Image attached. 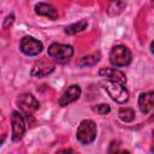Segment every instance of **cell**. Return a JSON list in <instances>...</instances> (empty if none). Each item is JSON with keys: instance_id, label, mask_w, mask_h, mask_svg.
Segmentation results:
<instances>
[{"instance_id": "obj_3", "label": "cell", "mask_w": 154, "mask_h": 154, "mask_svg": "<svg viewBox=\"0 0 154 154\" xmlns=\"http://www.w3.org/2000/svg\"><path fill=\"white\" fill-rule=\"evenodd\" d=\"M95 137H96V124L90 119L83 120L77 129V140L82 144H89L95 140Z\"/></svg>"}, {"instance_id": "obj_20", "label": "cell", "mask_w": 154, "mask_h": 154, "mask_svg": "<svg viewBox=\"0 0 154 154\" xmlns=\"http://www.w3.org/2000/svg\"><path fill=\"white\" fill-rule=\"evenodd\" d=\"M150 49H152V52L154 53V41L152 42V45H150Z\"/></svg>"}, {"instance_id": "obj_9", "label": "cell", "mask_w": 154, "mask_h": 154, "mask_svg": "<svg viewBox=\"0 0 154 154\" xmlns=\"http://www.w3.org/2000/svg\"><path fill=\"white\" fill-rule=\"evenodd\" d=\"M81 95V88L76 84H72L67 88V90L63 94V96L59 99V105L60 106H67L69 103L76 101Z\"/></svg>"}, {"instance_id": "obj_8", "label": "cell", "mask_w": 154, "mask_h": 154, "mask_svg": "<svg viewBox=\"0 0 154 154\" xmlns=\"http://www.w3.org/2000/svg\"><path fill=\"white\" fill-rule=\"evenodd\" d=\"M100 76L102 77H106L108 81H112V82H117V83H120V84H124L126 82V77L125 75L117 70V69H112V67H102L100 71H99Z\"/></svg>"}, {"instance_id": "obj_13", "label": "cell", "mask_w": 154, "mask_h": 154, "mask_svg": "<svg viewBox=\"0 0 154 154\" xmlns=\"http://www.w3.org/2000/svg\"><path fill=\"white\" fill-rule=\"evenodd\" d=\"M87 28V20H79L75 24H71L69 25L66 29H65V32L69 34V35H73V34H77L82 30H84Z\"/></svg>"}, {"instance_id": "obj_1", "label": "cell", "mask_w": 154, "mask_h": 154, "mask_svg": "<svg viewBox=\"0 0 154 154\" xmlns=\"http://www.w3.org/2000/svg\"><path fill=\"white\" fill-rule=\"evenodd\" d=\"M132 60V54L130 49L123 45L114 46L109 53V61L116 67L128 66Z\"/></svg>"}, {"instance_id": "obj_19", "label": "cell", "mask_w": 154, "mask_h": 154, "mask_svg": "<svg viewBox=\"0 0 154 154\" xmlns=\"http://www.w3.org/2000/svg\"><path fill=\"white\" fill-rule=\"evenodd\" d=\"M152 152H154V130H153V141H152Z\"/></svg>"}, {"instance_id": "obj_15", "label": "cell", "mask_w": 154, "mask_h": 154, "mask_svg": "<svg viewBox=\"0 0 154 154\" xmlns=\"http://www.w3.org/2000/svg\"><path fill=\"white\" fill-rule=\"evenodd\" d=\"M99 60H100V54L99 53H94V54H89V55L83 57L81 59V61H79V65L81 66H93Z\"/></svg>"}, {"instance_id": "obj_7", "label": "cell", "mask_w": 154, "mask_h": 154, "mask_svg": "<svg viewBox=\"0 0 154 154\" xmlns=\"http://www.w3.org/2000/svg\"><path fill=\"white\" fill-rule=\"evenodd\" d=\"M54 67H55V65L51 60L41 59V60L35 63V65L31 70V75L37 76V77H43V76H47V75L52 73L54 71Z\"/></svg>"}, {"instance_id": "obj_17", "label": "cell", "mask_w": 154, "mask_h": 154, "mask_svg": "<svg viewBox=\"0 0 154 154\" xmlns=\"http://www.w3.org/2000/svg\"><path fill=\"white\" fill-rule=\"evenodd\" d=\"M57 154H78L77 152H75L73 149L71 148H64V149H60L57 152Z\"/></svg>"}, {"instance_id": "obj_6", "label": "cell", "mask_w": 154, "mask_h": 154, "mask_svg": "<svg viewBox=\"0 0 154 154\" xmlns=\"http://www.w3.org/2000/svg\"><path fill=\"white\" fill-rule=\"evenodd\" d=\"M11 123H12V141L17 142V141L22 140V137L25 132L24 118L19 112L14 111V112H12V116H11Z\"/></svg>"}, {"instance_id": "obj_14", "label": "cell", "mask_w": 154, "mask_h": 154, "mask_svg": "<svg viewBox=\"0 0 154 154\" xmlns=\"http://www.w3.org/2000/svg\"><path fill=\"white\" fill-rule=\"evenodd\" d=\"M119 118L125 123H130L135 119V111L132 108H129V107L120 108L119 109Z\"/></svg>"}, {"instance_id": "obj_4", "label": "cell", "mask_w": 154, "mask_h": 154, "mask_svg": "<svg viewBox=\"0 0 154 154\" xmlns=\"http://www.w3.org/2000/svg\"><path fill=\"white\" fill-rule=\"evenodd\" d=\"M103 88L108 93L111 99L114 100L118 103H125L129 100V93L123 87V84H120V83L107 81V82L103 83Z\"/></svg>"}, {"instance_id": "obj_2", "label": "cell", "mask_w": 154, "mask_h": 154, "mask_svg": "<svg viewBox=\"0 0 154 154\" xmlns=\"http://www.w3.org/2000/svg\"><path fill=\"white\" fill-rule=\"evenodd\" d=\"M48 55L54 60L60 64L67 63L71 57L73 55V48L70 45H64V43H52L48 47Z\"/></svg>"}, {"instance_id": "obj_5", "label": "cell", "mask_w": 154, "mask_h": 154, "mask_svg": "<svg viewBox=\"0 0 154 154\" xmlns=\"http://www.w3.org/2000/svg\"><path fill=\"white\" fill-rule=\"evenodd\" d=\"M19 48L24 54L34 57V55H37L38 53L42 52L43 46L38 40H35L34 37H30V36H25L20 40Z\"/></svg>"}, {"instance_id": "obj_10", "label": "cell", "mask_w": 154, "mask_h": 154, "mask_svg": "<svg viewBox=\"0 0 154 154\" xmlns=\"http://www.w3.org/2000/svg\"><path fill=\"white\" fill-rule=\"evenodd\" d=\"M18 105L19 107L25 112H32L36 111L40 106L38 101L31 95V94H22L18 97Z\"/></svg>"}, {"instance_id": "obj_16", "label": "cell", "mask_w": 154, "mask_h": 154, "mask_svg": "<svg viewBox=\"0 0 154 154\" xmlns=\"http://www.w3.org/2000/svg\"><path fill=\"white\" fill-rule=\"evenodd\" d=\"M94 109H95L97 113H100V114H107V113H109L111 107H109V105H107V103H101V105H97L96 107H94Z\"/></svg>"}, {"instance_id": "obj_12", "label": "cell", "mask_w": 154, "mask_h": 154, "mask_svg": "<svg viewBox=\"0 0 154 154\" xmlns=\"http://www.w3.org/2000/svg\"><path fill=\"white\" fill-rule=\"evenodd\" d=\"M35 12L37 14H40V16H45V17H48L51 19H57L58 18L57 8L53 5L47 4V2H38V4H36Z\"/></svg>"}, {"instance_id": "obj_11", "label": "cell", "mask_w": 154, "mask_h": 154, "mask_svg": "<svg viewBox=\"0 0 154 154\" xmlns=\"http://www.w3.org/2000/svg\"><path fill=\"white\" fill-rule=\"evenodd\" d=\"M138 106L142 113L147 114L154 107V91H146L142 93L138 97Z\"/></svg>"}, {"instance_id": "obj_18", "label": "cell", "mask_w": 154, "mask_h": 154, "mask_svg": "<svg viewBox=\"0 0 154 154\" xmlns=\"http://www.w3.org/2000/svg\"><path fill=\"white\" fill-rule=\"evenodd\" d=\"M111 154H130V153L125 149H116V150L111 152Z\"/></svg>"}]
</instances>
